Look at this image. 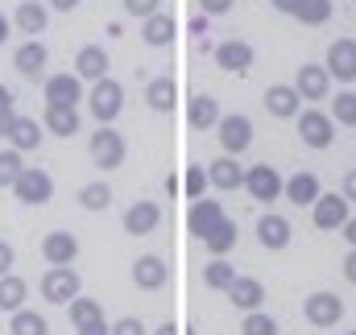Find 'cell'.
Listing matches in <instances>:
<instances>
[{"mask_svg": "<svg viewBox=\"0 0 356 335\" xmlns=\"http://www.w3.org/2000/svg\"><path fill=\"white\" fill-rule=\"evenodd\" d=\"M21 170H25V162H21V154L8 145V149H0V186H13L17 178H21Z\"/></svg>", "mask_w": 356, "mask_h": 335, "instance_id": "obj_39", "label": "cell"}, {"mask_svg": "<svg viewBox=\"0 0 356 335\" xmlns=\"http://www.w3.org/2000/svg\"><path fill=\"white\" fill-rule=\"evenodd\" d=\"M236 236H241V232H236V220H228V215H224V220L203 236V249L211 252V256H228V252L236 249Z\"/></svg>", "mask_w": 356, "mask_h": 335, "instance_id": "obj_31", "label": "cell"}, {"mask_svg": "<svg viewBox=\"0 0 356 335\" xmlns=\"http://www.w3.org/2000/svg\"><path fill=\"white\" fill-rule=\"evenodd\" d=\"M216 67L228 71V75H249V67H253V46L241 42V38L220 42V46H216Z\"/></svg>", "mask_w": 356, "mask_h": 335, "instance_id": "obj_12", "label": "cell"}, {"mask_svg": "<svg viewBox=\"0 0 356 335\" xmlns=\"http://www.w3.org/2000/svg\"><path fill=\"white\" fill-rule=\"evenodd\" d=\"M158 4H162V0H124V13H129V17H137V21H145V17L162 13Z\"/></svg>", "mask_w": 356, "mask_h": 335, "instance_id": "obj_42", "label": "cell"}, {"mask_svg": "<svg viewBox=\"0 0 356 335\" xmlns=\"http://www.w3.org/2000/svg\"><path fill=\"white\" fill-rule=\"evenodd\" d=\"M311 215H315V228L319 232H340L348 224V215H353V203L344 195H319L311 203Z\"/></svg>", "mask_w": 356, "mask_h": 335, "instance_id": "obj_8", "label": "cell"}, {"mask_svg": "<svg viewBox=\"0 0 356 335\" xmlns=\"http://www.w3.org/2000/svg\"><path fill=\"white\" fill-rule=\"evenodd\" d=\"M323 71H327L332 79H340V83H353L356 79V42L353 38H336V42L327 46Z\"/></svg>", "mask_w": 356, "mask_h": 335, "instance_id": "obj_11", "label": "cell"}, {"mask_svg": "<svg viewBox=\"0 0 356 335\" xmlns=\"http://www.w3.org/2000/svg\"><path fill=\"white\" fill-rule=\"evenodd\" d=\"M42 256H46V265H71L79 256V240L71 232H50V236H42Z\"/></svg>", "mask_w": 356, "mask_h": 335, "instance_id": "obj_27", "label": "cell"}, {"mask_svg": "<svg viewBox=\"0 0 356 335\" xmlns=\"http://www.w3.org/2000/svg\"><path fill=\"white\" fill-rule=\"evenodd\" d=\"M112 323H104V319H95V323H83V327H75V335H108Z\"/></svg>", "mask_w": 356, "mask_h": 335, "instance_id": "obj_46", "label": "cell"}, {"mask_svg": "<svg viewBox=\"0 0 356 335\" xmlns=\"http://www.w3.org/2000/svg\"><path fill=\"white\" fill-rule=\"evenodd\" d=\"M282 182H286V178L269 166V162L245 170V190H249L257 203H277V199H282Z\"/></svg>", "mask_w": 356, "mask_h": 335, "instance_id": "obj_10", "label": "cell"}, {"mask_svg": "<svg viewBox=\"0 0 356 335\" xmlns=\"http://www.w3.org/2000/svg\"><path fill=\"white\" fill-rule=\"evenodd\" d=\"M348 335H356V332H348Z\"/></svg>", "mask_w": 356, "mask_h": 335, "instance_id": "obj_56", "label": "cell"}, {"mask_svg": "<svg viewBox=\"0 0 356 335\" xmlns=\"http://www.w3.org/2000/svg\"><path fill=\"white\" fill-rule=\"evenodd\" d=\"M8 190H13L17 203H25V207H46V203L54 199V178H50L46 170H38V166H25L21 178H17Z\"/></svg>", "mask_w": 356, "mask_h": 335, "instance_id": "obj_2", "label": "cell"}, {"mask_svg": "<svg viewBox=\"0 0 356 335\" xmlns=\"http://www.w3.org/2000/svg\"><path fill=\"white\" fill-rule=\"evenodd\" d=\"M158 224H162V207L149 203V199H141V203H133V207L124 211V232H129V236H149Z\"/></svg>", "mask_w": 356, "mask_h": 335, "instance_id": "obj_20", "label": "cell"}, {"mask_svg": "<svg viewBox=\"0 0 356 335\" xmlns=\"http://www.w3.org/2000/svg\"><path fill=\"white\" fill-rule=\"evenodd\" d=\"M108 335H145V323L133 319V315H124V319H116V323L108 327Z\"/></svg>", "mask_w": 356, "mask_h": 335, "instance_id": "obj_43", "label": "cell"}, {"mask_svg": "<svg viewBox=\"0 0 356 335\" xmlns=\"http://www.w3.org/2000/svg\"><path fill=\"white\" fill-rule=\"evenodd\" d=\"M8 33H13V21H8V17H4V13H0V46H4V42H8Z\"/></svg>", "mask_w": 356, "mask_h": 335, "instance_id": "obj_53", "label": "cell"}, {"mask_svg": "<svg viewBox=\"0 0 356 335\" xmlns=\"http://www.w3.org/2000/svg\"><path fill=\"white\" fill-rule=\"evenodd\" d=\"M79 203H83L88 211H108V207H112V186H108V182H88V186H79Z\"/></svg>", "mask_w": 356, "mask_h": 335, "instance_id": "obj_36", "label": "cell"}, {"mask_svg": "<svg viewBox=\"0 0 356 335\" xmlns=\"http://www.w3.org/2000/svg\"><path fill=\"white\" fill-rule=\"evenodd\" d=\"M241 335H277V323L269 319L266 311H249L245 323H241Z\"/></svg>", "mask_w": 356, "mask_h": 335, "instance_id": "obj_40", "label": "cell"}, {"mask_svg": "<svg viewBox=\"0 0 356 335\" xmlns=\"http://www.w3.org/2000/svg\"><path fill=\"white\" fill-rule=\"evenodd\" d=\"M216 133H220V145H224V154H232V158H241V154L253 145V120H249V116H241V112H232V116H220Z\"/></svg>", "mask_w": 356, "mask_h": 335, "instance_id": "obj_7", "label": "cell"}, {"mask_svg": "<svg viewBox=\"0 0 356 335\" xmlns=\"http://www.w3.org/2000/svg\"><path fill=\"white\" fill-rule=\"evenodd\" d=\"M0 112H17V104H13V91L0 83Z\"/></svg>", "mask_w": 356, "mask_h": 335, "instance_id": "obj_50", "label": "cell"}, {"mask_svg": "<svg viewBox=\"0 0 356 335\" xmlns=\"http://www.w3.org/2000/svg\"><path fill=\"white\" fill-rule=\"evenodd\" d=\"M282 195H286L294 207H311L323 190H319V178H315L311 170H298L294 178H286V182H282Z\"/></svg>", "mask_w": 356, "mask_h": 335, "instance_id": "obj_24", "label": "cell"}, {"mask_svg": "<svg viewBox=\"0 0 356 335\" xmlns=\"http://www.w3.org/2000/svg\"><path fill=\"white\" fill-rule=\"evenodd\" d=\"M46 46L38 42V38H29L25 46H17V54H13V71L17 75H25V79H38L42 71H46Z\"/></svg>", "mask_w": 356, "mask_h": 335, "instance_id": "obj_23", "label": "cell"}, {"mask_svg": "<svg viewBox=\"0 0 356 335\" xmlns=\"http://www.w3.org/2000/svg\"><path fill=\"white\" fill-rule=\"evenodd\" d=\"M353 4H356V0H353Z\"/></svg>", "mask_w": 356, "mask_h": 335, "instance_id": "obj_57", "label": "cell"}, {"mask_svg": "<svg viewBox=\"0 0 356 335\" xmlns=\"http://www.w3.org/2000/svg\"><path fill=\"white\" fill-rule=\"evenodd\" d=\"M340 195H344L348 203H356V170H348V174H344V190H340Z\"/></svg>", "mask_w": 356, "mask_h": 335, "instance_id": "obj_47", "label": "cell"}, {"mask_svg": "<svg viewBox=\"0 0 356 335\" xmlns=\"http://www.w3.org/2000/svg\"><path fill=\"white\" fill-rule=\"evenodd\" d=\"M166 277H170V269H166V261H162V256L145 252V256H137V261H133V286H137V290H162V286H166Z\"/></svg>", "mask_w": 356, "mask_h": 335, "instance_id": "obj_18", "label": "cell"}, {"mask_svg": "<svg viewBox=\"0 0 356 335\" xmlns=\"http://www.w3.org/2000/svg\"><path fill=\"white\" fill-rule=\"evenodd\" d=\"M25 298H29V286H25V277H17V273H4L0 277V311H21L25 307Z\"/></svg>", "mask_w": 356, "mask_h": 335, "instance_id": "obj_32", "label": "cell"}, {"mask_svg": "<svg viewBox=\"0 0 356 335\" xmlns=\"http://www.w3.org/2000/svg\"><path fill=\"white\" fill-rule=\"evenodd\" d=\"M269 4H273L277 13H290V8H294V0H269Z\"/></svg>", "mask_w": 356, "mask_h": 335, "instance_id": "obj_54", "label": "cell"}, {"mask_svg": "<svg viewBox=\"0 0 356 335\" xmlns=\"http://www.w3.org/2000/svg\"><path fill=\"white\" fill-rule=\"evenodd\" d=\"M220 104L211 99V95H191V104H186V120H191V129H216L220 124Z\"/></svg>", "mask_w": 356, "mask_h": 335, "instance_id": "obj_30", "label": "cell"}, {"mask_svg": "<svg viewBox=\"0 0 356 335\" xmlns=\"http://www.w3.org/2000/svg\"><path fill=\"white\" fill-rule=\"evenodd\" d=\"M42 129L50 137H75L79 133V108H71V104H46Z\"/></svg>", "mask_w": 356, "mask_h": 335, "instance_id": "obj_16", "label": "cell"}, {"mask_svg": "<svg viewBox=\"0 0 356 335\" xmlns=\"http://www.w3.org/2000/svg\"><path fill=\"white\" fill-rule=\"evenodd\" d=\"M13 120H17V112H0V137H8V129H13Z\"/></svg>", "mask_w": 356, "mask_h": 335, "instance_id": "obj_52", "label": "cell"}, {"mask_svg": "<svg viewBox=\"0 0 356 335\" xmlns=\"http://www.w3.org/2000/svg\"><path fill=\"white\" fill-rule=\"evenodd\" d=\"M88 154H91V162L99 170H116L120 162H124V137L112 129V124H99L95 129V137H91V145H88Z\"/></svg>", "mask_w": 356, "mask_h": 335, "instance_id": "obj_6", "label": "cell"}, {"mask_svg": "<svg viewBox=\"0 0 356 335\" xmlns=\"http://www.w3.org/2000/svg\"><path fill=\"white\" fill-rule=\"evenodd\" d=\"M145 104H149L154 112H175L178 108V83L170 79V75L149 79V87H145Z\"/></svg>", "mask_w": 356, "mask_h": 335, "instance_id": "obj_29", "label": "cell"}, {"mask_svg": "<svg viewBox=\"0 0 356 335\" xmlns=\"http://www.w3.org/2000/svg\"><path fill=\"white\" fill-rule=\"evenodd\" d=\"M13 25H17L25 38L46 33V25H50V8H46V0H21L17 13H13Z\"/></svg>", "mask_w": 356, "mask_h": 335, "instance_id": "obj_15", "label": "cell"}, {"mask_svg": "<svg viewBox=\"0 0 356 335\" xmlns=\"http://www.w3.org/2000/svg\"><path fill=\"white\" fill-rule=\"evenodd\" d=\"M154 335H178V327H175V323H162V327H158Z\"/></svg>", "mask_w": 356, "mask_h": 335, "instance_id": "obj_55", "label": "cell"}, {"mask_svg": "<svg viewBox=\"0 0 356 335\" xmlns=\"http://www.w3.org/2000/svg\"><path fill=\"white\" fill-rule=\"evenodd\" d=\"M42 133H46V129H42L38 120H29V116H17L4 141H8V145H13L17 154H33V149L42 145Z\"/></svg>", "mask_w": 356, "mask_h": 335, "instance_id": "obj_28", "label": "cell"}, {"mask_svg": "<svg viewBox=\"0 0 356 335\" xmlns=\"http://www.w3.org/2000/svg\"><path fill=\"white\" fill-rule=\"evenodd\" d=\"M220 220H224V207H220L216 199H195V203H191V211H186V232L203 240Z\"/></svg>", "mask_w": 356, "mask_h": 335, "instance_id": "obj_17", "label": "cell"}, {"mask_svg": "<svg viewBox=\"0 0 356 335\" xmlns=\"http://www.w3.org/2000/svg\"><path fill=\"white\" fill-rule=\"evenodd\" d=\"M224 294H228L232 307L245 311V315H249V311H261V302H266V286H261L257 277H241V273L232 277V286H228Z\"/></svg>", "mask_w": 356, "mask_h": 335, "instance_id": "obj_19", "label": "cell"}, {"mask_svg": "<svg viewBox=\"0 0 356 335\" xmlns=\"http://www.w3.org/2000/svg\"><path fill=\"white\" fill-rule=\"evenodd\" d=\"M46 8H58V13H75L79 0H46Z\"/></svg>", "mask_w": 356, "mask_h": 335, "instance_id": "obj_49", "label": "cell"}, {"mask_svg": "<svg viewBox=\"0 0 356 335\" xmlns=\"http://www.w3.org/2000/svg\"><path fill=\"white\" fill-rule=\"evenodd\" d=\"M46 104H71V108H79L83 104V79L75 71L50 75L46 79Z\"/></svg>", "mask_w": 356, "mask_h": 335, "instance_id": "obj_13", "label": "cell"}, {"mask_svg": "<svg viewBox=\"0 0 356 335\" xmlns=\"http://www.w3.org/2000/svg\"><path fill=\"white\" fill-rule=\"evenodd\" d=\"M8 335H50V323H46V315L21 307V311H13V319H8Z\"/></svg>", "mask_w": 356, "mask_h": 335, "instance_id": "obj_33", "label": "cell"}, {"mask_svg": "<svg viewBox=\"0 0 356 335\" xmlns=\"http://www.w3.org/2000/svg\"><path fill=\"white\" fill-rule=\"evenodd\" d=\"M175 33H178V25H175V17H170V13H154V17H145V21H141V42H145V46H154V50L170 46V42H175Z\"/></svg>", "mask_w": 356, "mask_h": 335, "instance_id": "obj_26", "label": "cell"}, {"mask_svg": "<svg viewBox=\"0 0 356 335\" xmlns=\"http://www.w3.org/2000/svg\"><path fill=\"white\" fill-rule=\"evenodd\" d=\"M203 186H207V170H203V166H186V186H182V190H186V199H191V203H195V199H203Z\"/></svg>", "mask_w": 356, "mask_h": 335, "instance_id": "obj_41", "label": "cell"}, {"mask_svg": "<svg viewBox=\"0 0 356 335\" xmlns=\"http://www.w3.org/2000/svg\"><path fill=\"white\" fill-rule=\"evenodd\" d=\"M13 265H17V252H13L8 240H0V277H4V273H13Z\"/></svg>", "mask_w": 356, "mask_h": 335, "instance_id": "obj_45", "label": "cell"}, {"mask_svg": "<svg viewBox=\"0 0 356 335\" xmlns=\"http://www.w3.org/2000/svg\"><path fill=\"white\" fill-rule=\"evenodd\" d=\"M344 277L356 286V249H348V256H344Z\"/></svg>", "mask_w": 356, "mask_h": 335, "instance_id": "obj_48", "label": "cell"}, {"mask_svg": "<svg viewBox=\"0 0 356 335\" xmlns=\"http://www.w3.org/2000/svg\"><path fill=\"white\" fill-rule=\"evenodd\" d=\"M232 277H236V269L228 265V256H211V265L203 269V286L207 290H228Z\"/></svg>", "mask_w": 356, "mask_h": 335, "instance_id": "obj_35", "label": "cell"}, {"mask_svg": "<svg viewBox=\"0 0 356 335\" xmlns=\"http://www.w3.org/2000/svg\"><path fill=\"white\" fill-rule=\"evenodd\" d=\"M38 290H42V298H46V302H54V307H67L71 298H79V290H83V277H79L71 265H50V269L42 273Z\"/></svg>", "mask_w": 356, "mask_h": 335, "instance_id": "obj_1", "label": "cell"}, {"mask_svg": "<svg viewBox=\"0 0 356 335\" xmlns=\"http://www.w3.org/2000/svg\"><path fill=\"white\" fill-rule=\"evenodd\" d=\"M302 315H307V323H311V327L327 332V327H336V323L344 319V298H340V294H332V290H315V294L302 302Z\"/></svg>", "mask_w": 356, "mask_h": 335, "instance_id": "obj_5", "label": "cell"}, {"mask_svg": "<svg viewBox=\"0 0 356 335\" xmlns=\"http://www.w3.org/2000/svg\"><path fill=\"white\" fill-rule=\"evenodd\" d=\"M340 232H344V240H348V249H356V215H348V224H344Z\"/></svg>", "mask_w": 356, "mask_h": 335, "instance_id": "obj_51", "label": "cell"}, {"mask_svg": "<svg viewBox=\"0 0 356 335\" xmlns=\"http://www.w3.org/2000/svg\"><path fill=\"white\" fill-rule=\"evenodd\" d=\"M67 307H71V327H83V323L104 319V307H99L95 298H83V294H79V298H71Z\"/></svg>", "mask_w": 356, "mask_h": 335, "instance_id": "obj_37", "label": "cell"}, {"mask_svg": "<svg viewBox=\"0 0 356 335\" xmlns=\"http://www.w3.org/2000/svg\"><path fill=\"white\" fill-rule=\"evenodd\" d=\"M207 182H211L216 190H236V186H245V166H241L232 154H220V158L207 166Z\"/></svg>", "mask_w": 356, "mask_h": 335, "instance_id": "obj_22", "label": "cell"}, {"mask_svg": "<svg viewBox=\"0 0 356 335\" xmlns=\"http://www.w3.org/2000/svg\"><path fill=\"white\" fill-rule=\"evenodd\" d=\"M290 17H298L302 25H323L332 17V0H294Z\"/></svg>", "mask_w": 356, "mask_h": 335, "instance_id": "obj_34", "label": "cell"}, {"mask_svg": "<svg viewBox=\"0 0 356 335\" xmlns=\"http://www.w3.org/2000/svg\"><path fill=\"white\" fill-rule=\"evenodd\" d=\"M294 120H298V137H302L307 149H327V145H332L336 120H332L323 108H307V112H298Z\"/></svg>", "mask_w": 356, "mask_h": 335, "instance_id": "obj_4", "label": "cell"}, {"mask_svg": "<svg viewBox=\"0 0 356 335\" xmlns=\"http://www.w3.org/2000/svg\"><path fill=\"white\" fill-rule=\"evenodd\" d=\"M290 236H294V228H290V220H286V215L269 211V215L257 220V240H261V249L282 252L286 245H290Z\"/></svg>", "mask_w": 356, "mask_h": 335, "instance_id": "obj_14", "label": "cell"}, {"mask_svg": "<svg viewBox=\"0 0 356 335\" xmlns=\"http://www.w3.org/2000/svg\"><path fill=\"white\" fill-rule=\"evenodd\" d=\"M232 4H236V0H199V8H203L207 17H224Z\"/></svg>", "mask_w": 356, "mask_h": 335, "instance_id": "obj_44", "label": "cell"}, {"mask_svg": "<svg viewBox=\"0 0 356 335\" xmlns=\"http://www.w3.org/2000/svg\"><path fill=\"white\" fill-rule=\"evenodd\" d=\"M108 50L104 46H83L79 54H75V75L83 79V83H99L104 75H108Z\"/></svg>", "mask_w": 356, "mask_h": 335, "instance_id": "obj_25", "label": "cell"}, {"mask_svg": "<svg viewBox=\"0 0 356 335\" xmlns=\"http://www.w3.org/2000/svg\"><path fill=\"white\" fill-rule=\"evenodd\" d=\"M88 108H91V116H95L99 124H112V120L120 116V108H124V87L116 83L112 75H104L99 83H91Z\"/></svg>", "mask_w": 356, "mask_h": 335, "instance_id": "obj_3", "label": "cell"}, {"mask_svg": "<svg viewBox=\"0 0 356 335\" xmlns=\"http://www.w3.org/2000/svg\"><path fill=\"white\" fill-rule=\"evenodd\" d=\"M266 112L277 116V120H294V116L302 112V99H298V91L290 83H273L266 91Z\"/></svg>", "mask_w": 356, "mask_h": 335, "instance_id": "obj_21", "label": "cell"}, {"mask_svg": "<svg viewBox=\"0 0 356 335\" xmlns=\"http://www.w3.org/2000/svg\"><path fill=\"white\" fill-rule=\"evenodd\" d=\"M327 116H332L336 124H344V129H356V91H340Z\"/></svg>", "mask_w": 356, "mask_h": 335, "instance_id": "obj_38", "label": "cell"}, {"mask_svg": "<svg viewBox=\"0 0 356 335\" xmlns=\"http://www.w3.org/2000/svg\"><path fill=\"white\" fill-rule=\"evenodd\" d=\"M290 87L298 91V99H307V104H323V99L332 95V75H327L319 63H302Z\"/></svg>", "mask_w": 356, "mask_h": 335, "instance_id": "obj_9", "label": "cell"}]
</instances>
